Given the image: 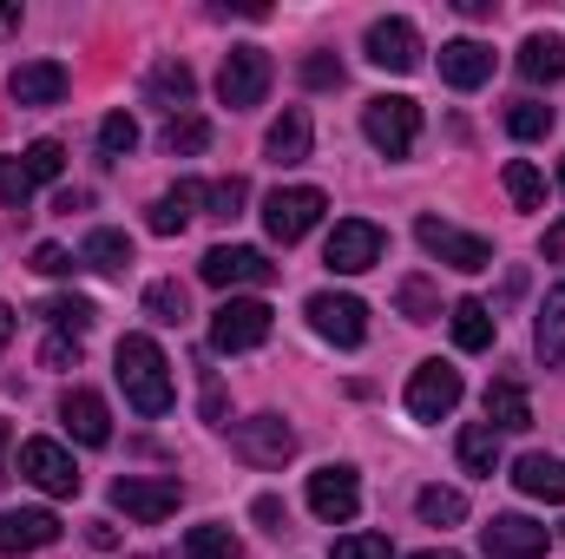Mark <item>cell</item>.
<instances>
[{
  "label": "cell",
  "mask_w": 565,
  "mask_h": 559,
  "mask_svg": "<svg viewBox=\"0 0 565 559\" xmlns=\"http://www.w3.org/2000/svg\"><path fill=\"white\" fill-rule=\"evenodd\" d=\"M113 362H119V389H126V402L139 415H164L171 409V362H164V349L151 336H126Z\"/></svg>",
  "instance_id": "1"
},
{
  "label": "cell",
  "mask_w": 565,
  "mask_h": 559,
  "mask_svg": "<svg viewBox=\"0 0 565 559\" xmlns=\"http://www.w3.org/2000/svg\"><path fill=\"white\" fill-rule=\"evenodd\" d=\"M362 139L375 145L382 158H408L415 139H422V106H415V99H402V93L369 99V106H362Z\"/></svg>",
  "instance_id": "2"
},
{
  "label": "cell",
  "mask_w": 565,
  "mask_h": 559,
  "mask_svg": "<svg viewBox=\"0 0 565 559\" xmlns=\"http://www.w3.org/2000/svg\"><path fill=\"white\" fill-rule=\"evenodd\" d=\"M322 211H329V198H322L316 184H277V191L264 198V231H270L277 244H302V238L322 224Z\"/></svg>",
  "instance_id": "3"
},
{
  "label": "cell",
  "mask_w": 565,
  "mask_h": 559,
  "mask_svg": "<svg viewBox=\"0 0 565 559\" xmlns=\"http://www.w3.org/2000/svg\"><path fill=\"white\" fill-rule=\"evenodd\" d=\"M270 80H277V66H270L264 46H231V53H224V73H217V99H224L231 113H250V106H264Z\"/></svg>",
  "instance_id": "4"
},
{
  "label": "cell",
  "mask_w": 565,
  "mask_h": 559,
  "mask_svg": "<svg viewBox=\"0 0 565 559\" xmlns=\"http://www.w3.org/2000/svg\"><path fill=\"white\" fill-rule=\"evenodd\" d=\"M270 303L264 296H231V303H217V316H211V349L217 356H244V349H257L264 336H270Z\"/></svg>",
  "instance_id": "5"
},
{
  "label": "cell",
  "mask_w": 565,
  "mask_h": 559,
  "mask_svg": "<svg viewBox=\"0 0 565 559\" xmlns=\"http://www.w3.org/2000/svg\"><path fill=\"white\" fill-rule=\"evenodd\" d=\"M309 329H316L322 342H335V349H362V336H369V303L349 296V289H316V296H309Z\"/></svg>",
  "instance_id": "6"
},
{
  "label": "cell",
  "mask_w": 565,
  "mask_h": 559,
  "mask_svg": "<svg viewBox=\"0 0 565 559\" xmlns=\"http://www.w3.org/2000/svg\"><path fill=\"white\" fill-rule=\"evenodd\" d=\"M178 500H184V487L171 481V474H119L113 481V507L126 514V520H139V527H158V520H171L178 514Z\"/></svg>",
  "instance_id": "7"
},
{
  "label": "cell",
  "mask_w": 565,
  "mask_h": 559,
  "mask_svg": "<svg viewBox=\"0 0 565 559\" xmlns=\"http://www.w3.org/2000/svg\"><path fill=\"white\" fill-rule=\"evenodd\" d=\"M382 251H388L382 224H369V218H342V224L329 231L322 264H329L335 277H362V271H375V264H382Z\"/></svg>",
  "instance_id": "8"
},
{
  "label": "cell",
  "mask_w": 565,
  "mask_h": 559,
  "mask_svg": "<svg viewBox=\"0 0 565 559\" xmlns=\"http://www.w3.org/2000/svg\"><path fill=\"white\" fill-rule=\"evenodd\" d=\"M198 277L211 283V289H264V283L277 277V264L264 251H250V244H211L204 264H198Z\"/></svg>",
  "instance_id": "9"
},
{
  "label": "cell",
  "mask_w": 565,
  "mask_h": 559,
  "mask_svg": "<svg viewBox=\"0 0 565 559\" xmlns=\"http://www.w3.org/2000/svg\"><path fill=\"white\" fill-rule=\"evenodd\" d=\"M415 238H422L427 257H440L447 271H493V244L473 238V231H454V224H440V218H422Z\"/></svg>",
  "instance_id": "10"
},
{
  "label": "cell",
  "mask_w": 565,
  "mask_h": 559,
  "mask_svg": "<svg viewBox=\"0 0 565 559\" xmlns=\"http://www.w3.org/2000/svg\"><path fill=\"white\" fill-rule=\"evenodd\" d=\"M231 447H237V461H250V467H282L289 454H296V428L282 415H250L231 428Z\"/></svg>",
  "instance_id": "11"
},
{
  "label": "cell",
  "mask_w": 565,
  "mask_h": 559,
  "mask_svg": "<svg viewBox=\"0 0 565 559\" xmlns=\"http://www.w3.org/2000/svg\"><path fill=\"white\" fill-rule=\"evenodd\" d=\"M20 474L40 494H53V500H73L79 494V467H73V454L60 441H20Z\"/></svg>",
  "instance_id": "12"
},
{
  "label": "cell",
  "mask_w": 565,
  "mask_h": 559,
  "mask_svg": "<svg viewBox=\"0 0 565 559\" xmlns=\"http://www.w3.org/2000/svg\"><path fill=\"white\" fill-rule=\"evenodd\" d=\"M480 547H487V559H546L553 534L526 514H493V527H480Z\"/></svg>",
  "instance_id": "13"
},
{
  "label": "cell",
  "mask_w": 565,
  "mask_h": 559,
  "mask_svg": "<svg viewBox=\"0 0 565 559\" xmlns=\"http://www.w3.org/2000/svg\"><path fill=\"white\" fill-rule=\"evenodd\" d=\"M362 46H369V60H375L382 73H415V66H422V33H415V20H402V13L375 20Z\"/></svg>",
  "instance_id": "14"
},
{
  "label": "cell",
  "mask_w": 565,
  "mask_h": 559,
  "mask_svg": "<svg viewBox=\"0 0 565 559\" xmlns=\"http://www.w3.org/2000/svg\"><path fill=\"white\" fill-rule=\"evenodd\" d=\"M309 514L329 520V527L355 520V514H362V481H355V467H322V474H309Z\"/></svg>",
  "instance_id": "15"
},
{
  "label": "cell",
  "mask_w": 565,
  "mask_h": 559,
  "mask_svg": "<svg viewBox=\"0 0 565 559\" xmlns=\"http://www.w3.org/2000/svg\"><path fill=\"white\" fill-rule=\"evenodd\" d=\"M460 409V369H447V362H422L415 369V382H408V415L415 421H440Z\"/></svg>",
  "instance_id": "16"
},
{
  "label": "cell",
  "mask_w": 565,
  "mask_h": 559,
  "mask_svg": "<svg viewBox=\"0 0 565 559\" xmlns=\"http://www.w3.org/2000/svg\"><path fill=\"white\" fill-rule=\"evenodd\" d=\"M66 66L60 60H20L13 66V80H7V93H13V106H60L66 99Z\"/></svg>",
  "instance_id": "17"
},
{
  "label": "cell",
  "mask_w": 565,
  "mask_h": 559,
  "mask_svg": "<svg viewBox=\"0 0 565 559\" xmlns=\"http://www.w3.org/2000/svg\"><path fill=\"white\" fill-rule=\"evenodd\" d=\"M60 421H66V434L86 441V447H106V441H113L106 395H93V389H66V395H60Z\"/></svg>",
  "instance_id": "18"
},
{
  "label": "cell",
  "mask_w": 565,
  "mask_h": 559,
  "mask_svg": "<svg viewBox=\"0 0 565 559\" xmlns=\"http://www.w3.org/2000/svg\"><path fill=\"white\" fill-rule=\"evenodd\" d=\"M53 540H60V520H53L46 507H20V514H0V559L40 553V547H53Z\"/></svg>",
  "instance_id": "19"
},
{
  "label": "cell",
  "mask_w": 565,
  "mask_h": 559,
  "mask_svg": "<svg viewBox=\"0 0 565 559\" xmlns=\"http://www.w3.org/2000/svg\"><path fill=\"white\" fill-rule=\"evenodd\" d=\"M440 80L460 86V93L487 86V80H493V46H480V40H447V46H440Z\"/></svg>",
  "instance_id": "20"
},
{
  "label": "cell",
  "mask_w": 565,
  "mask_h": 559,
  "mask_svg": "<svg viewBox=\"0 0 565 559\" xmlns=\"http://www.w3.org/2000/svg\"><path fill=\"white\" fill-rule=\"evenodd\" d=\"M513 487H520L526 500L565 507V461L559 454H520V461H513Z\"/></svg>",
  "instance_id": "21"
},
{
  "label": "cell",
  "mask_w": 565,
  "mask_h": 559,
  "mask_svg": "<svg viewBox=\"0 0 565 559\" xmlns=\"http://www.w3.org/2000/svg\"><path fill=\"white\" fill-rule=\"evenodd\" d=\"M204 191H211V184H198V178H178V184H171V191H164V198L151 204V218H145V224H151L158 238H178V231H184V224L198 218Z\"/></svg>",
  "instance_id": "22"
},
{
  "label": "cell",
  "mask_w": 565,
  "mask_h": 559,
  "mask_svg": "<svg viewBox=\"0 0 565 559\" xmlns=\"http://www.w3.org/2000/svg\"><path fill=\"white\" fill-rule=\"evenodd\" d=\"M191 93H198V80H191V66H184V60H158V66L145 73V99H151V106H164L171 119L191 106Z\"/></svg>",
  "instance_id": "23"
},
{
  "label": "cell",
  "mask_w": 565,
  "mask_h": 559,
  "mask_svg": "<svg viewBox=\"0 0 565 559\" xmlns=\"http://www.w3.org/2000/svg\"><path fill=\"white\" fill-rule=\"evenodd\" d=\"M79 264H86V271H99V277H126V271H132V238H126V231H113V224H99V231H86Z\"/></svg>",
  "instance_id": "24"
},
{
  "label": "cell",
  "mask_w": 565,
  "mask_h": 559,
  "mask_svg": "<svg viewBox=\"0 0 565 559\" xmlns=\"http://www.w3.org/2000/svg\"><path fill=\"white\" fill-rule=\"evenodd\" d=\"M487 428L493 434H520V428H533V395L520 389V382H487Z\"/></svg>",
  "instance_id": "25"
},
{
  "label": "cell",
  "mask_w": 565,
  "mask_h": 559,
  "mask_svg": "<svg viewBox=\"0 0 565 559\" xmlns=\"http://www.w3.org/2000/svg\"><path fill=\"white\" fill-rule=\"evenodd\" d=\"M447 323H454V342H460L467 356H480V349H493V309H487L480 296H460V303L447 309Z\"/></svg>",
  "instance_id": "26"
},
{
  "label": "cell",
  "mask_w": 565,
  "mask_h": 559,
  "mask_svg": "<svg viewBox=\"0 0 565 559\" xmlns=\"http://www.w3.org/2000/svg\"><path fill=\"white\" fill-rule=\"evenodd\" d=\"M520 73H526L533 86L565 80V40L559 33H526V46H520Z\"/></svg>",
  "instance_id": "27"
},
{
  "label": "cell",
  "mask_w": 565,
  "mask_h": 559,
  "mask_svg": "<svg viewBox=\"0 0 565 559\" xmlns=\"http://www.w3.org/2000/svg\"><path fill=\"white\" fill-rule=\"evenodd\" d=\"M264 158H277V165H302V158H309V113H302V106H289L277 126H270Z\"/></svg>",
  "instance_id": "28"
},
{
  "label": "cell",
  "mask_w": 565,
  "mask_h": 559,
  "mask_svg": "<svg viewBox=\"0 0 565 559\" xmlns=\"http://www.w3.org/2000/svg\"><path fill=\"white\" fill-rule=\"evenodd\" d=\"M454 454H460V467H467V474H493V467H500V434H493L487 421H473V428H460Z\"/></svg>",
  "instance_id": "29"
},
{
  "label": "cell",
  "mask_w": 565,
  "mask_h": 559,
  "mask_svg": "<svg viewBox=\"0 0 565 559\" xmlns=\"http://www.w3.org/2000/svg\"><path fill=\"white\" fill-rule=\"evenodd\" d=\"M40 316L53 323V336H73V342H79V336L93 329V316H99V309H93L86 296H46V303H40Z\"/></svg>",
  "instance_id": "30"
},
{
  "label": "cell",
  "mask_w": 565,
  "mask_h": 559,
  "mask_svg": "<svg viewBox=\"0 0 565 559\" xmlns=\"http://www.w3.org/2000/svg\"><path fill=\"white\" fill-rule=\"evenodd\" d=\"M533 349H540V362H565V283L553 289V296H546V309H540Z\"/></svg>",
  "instance_id": "31"
},
{
  "label": "cell",
  "mask_w": 565,
  "mask_h": 559,
  "mask_svg": "<svg viewBox=\"0 0 565 559\" xmlns=\"http://www.w3.org/2000/svg\"><path fill=\"white\" fill-rule=\"evenodd\" d=\"M415 507H422L427 527H460V520H467V494H460V487H422Z\"/></svg>",
  "instance_id": "32"
},
{
  "label": "cell",
  "mask_w": 565,
  "mask_h": 559,
  "mask_svg": "<svg viewBox=\"0 0 565 559\" xmlns=\"http://www.w3.org/2000/svg\"><path fill=\"white\" fill-rule=\"evenodd\" d=\"M145 316H151V323H171V329H178V323H184V316H191V296H184V283H151V289H145Z\"/></svg>",
  "instance_id": "33"
},
{
  "label": "cell",
  "mask_w": 565,
  "mask_h": 559,
  "mask_svg": "<svg viewBox=\"0 0 565 559\" xmlns=\"http://www.w3.org/2000/svg\"><path fill=\"white\" fill-rule=\"evenodd\" d=\"M204 145H211V119H198V113L164 119V151H171V158H191V151H204Z\"/></svg>",
  "instance_id": "34"
},
{
  "label": "cell",
  "mask_w": 565,
  "mask_h": 559,
  "mask_svg": "<svg viewBox=\"0 0 565 559\" xmlns=\"http://www.w3.org/2000/svg\"><path fill=\"white\" fill-rule=\"evenodd\" d=\"M507 198H513L520 211H540V204H546V178H540V165L513 158V165H507Z\"/></svg>",
  "instance_id": "35"
},
{
  "label": "cell",
  "mask_w": 565,
  "mask_h": 559,
  "mask_svg": "<svg viewBox=\"0 0 565 559\" xmlns=\"http://www.w3.org/2000/svg\"><path fill=\"white\" fill-rule=\"evenodd\" d=\"M20 165H26V178H33V184H53V178L66 171V145H60V139H33L26 151H20Z\"/></svg>",
  "instance_id": "36"
},
{
  "label": "cell",
  "mask_w": 565,
  "mask_h": 559,
  "mask_svg": "<svg viewBox=\"0 0 565 559\" xmlns=\"http://www.w3.org/2000/svg\"><path fill=\"white\" fill-rule=\"evenodd\" d=\"M507 133H513V139H546V133H553V106L513 99V106H507Z\"/></svg>",
  "instance_id": "37"
},
{
  "label": "cell",
  "mask_w": 565,
  "mask_h": 559,
  "mask_svg": "<svg viewBox=\"0 0 565 559\" xmlns=\"http://www.w3.org/2000/svg\"><path fill=\"white\" fill-rule=\"evenodd\" d=\"M184 559H237V534L231 527H191L184 534Z\"/></svg>",
  "instance_id": "38"
},
{
  "label": "cell",
  "mask_w": 565,
  "mask_h": 559,
  "mask_svg": "<svg viewBox=\"0 0 565 559\" xmlns=\"http://www.w3.org/2000/svg\"><path fill=\"white\" fill-rule=\"evenodd\" d=\"M132 145H139V119L132 113H106L99 119V151L106 158H132Z\"/></svg>",
  "instance_id": "39"
},
{
  "label": "cell",
  "mask_w": 565,
  "mask_h": 559,
  "mask_svg": "<svg viewBox=\"0 0 565 559\" xmlns=\"http://www.w3.org/2000/svg\"><path fill=\"white\" fill-rule=\"evenodd\" d=\"M395 303H402L408 323H434V316H440V296H434V283L427 277H408L402 289H395Z\"/></svg>",
  "instance_id": "40"
},
{
  "label": "cell",
  "mask_w": 565,
  "mask_h": 559,
  "mask_svg": "<svg viewBox=\"0 0 565 559\" xmlns=\"http://www.w3.org/2000/svg\"><path fill=\"white\" fill-rule=\"evenodd\" d=\"M0 198H7V211H26L33 204V178H26L20 158H0Z\"/></svg>",
  "instance_id": "41"
},
{
  "label": "cell",
  "mask_w": 565,
  "mask_h": 559,
  "mask_svg": "<svg viewBox=\"0 0 565 559\" xmlns=\"http://www.w3.org/2000/svg\"><path fill=\"white\" fill-rule=\"evenodd\" d=\"M335 559H388V534H349L335 540Z\"/></svg>",
  "instance_id": "42"
},
{
  "label": "cell",
  "mask_w": 565,
  "mask_h": 559,
  "mask_svg": "<svg viewBox=\"0 0 565 559\" xmlns=\"http://www.w3.org/2000/svg\"><path fill=\"white\" fill-rule=\"evenodd\" d=\"M302 86H342V60L335 53H309L302 60Z\"/></svg>",
  "instance_id": "43"
},
{
  "label": "cell",
  "mask_w": 565,
  "mask_h": 559,
  "mask_svg": "<svg viewBox=\"0 0 565 559\" xmlns=\"http://www.w3.org/2000/svg\"><path fill=\"white\" fill-rule=\"evenodd\" d=\"M204 198L217 204V218H237V211H244V198H250V184H244V178H224V184H211Z\"/></svg>",
  "instance_id": "44"
},
{
  "label": "cell",
  "mask_w": 565,
  "mask_h": 559,
  "mask_svg": "<svg viewBox=\"0 0 565 559\" xmlns=\"http://www.w3.org/2000/svg\"><path fill=\"white\" fill-rule=\"evenodd\" d=\"M73 264H79V257L60 251V244H40V251H33V271H40V277H73Z\"/></svg>",
  "instance_id": "45"
},
{
  "label": "cell",
  "mask_w": 565,
  "mask_h": 559,
  "mask_svg": "<svg viewBox=\"0 0 565 559\" xmlns=\"http://www.w3.org/2000/svg\"><path fill=\"white\" fill-rule=\"evenodd\" d=\"M250 514H257V527H264V534H282V527H289V514H282L277 494H257V507H250Z\"/></svg>",
  "instance_id": "46"
},
{
  "label": "cell",
  "mask_w": 565,
  "mask_h": 559,
  "mask_svg": "<svg viewBox=\"0 0 565 559\" xmlns=\"http://www.w3.org/2000/svg\"><path fill=\"white\" fill-rule=\"evenodd\" d=\"M46 369H79V342L73 336H53L46 342Z\"/></svg>",
  "instance_id": "47"
},
{
  "label": "cell",
  "mask_w": 565,
  "mask_h": 559,
  "mask_svg": "<svg viewBox=\"0 0 565 559\" xmlns=\"http://www.w3.org/2000/svg\"><path fill=\"white\" fill-rule=\"evenodd\" d=\"M546 264H565V218L546 224Z\"/></svg>",
  "instance_id": "48"
},
{
  "label": "cell",
  "mask_w": 565,
  "mask_h": 559,
  "mask_svg": "<svg viewBox=\"0 0 565 559\" xmlns=\"http://www.w3.org/2000/svg\"><path fill=\"white\" fill-rule=\"evenodd\" d=\"M0 33H20V7H7V0H0Z\"/></svg>",
  "instance_id": "49"
},
{
  "label": "cell",
  "mask_w": 565,
  "mask_h": 559,
  "mask_svg": "<svg viewBox=\"0 0 565 559\" xmlns=\"http://www.w3.org/2000/svg\"><path fill=\"white\" fill-rule=\"evenodd\" d=\"M7 342H13V309L0 303V349H7Z\"/></svg>",
  "instance_id": "50"
},
{
  "label": "cell",
  "mask_w": 565,
  "mask_h": 559,
  "mask_svg": "<svg viewBox=\"0 0 565 559\" xmlns=\"http://www.w3.org/2000/svg\"><path fill=\"white\" fill-rule=\"evenodd\" d=\"M415 559H460V553H447V547H434V553H415Z\"/></svg>",
  "instance_id": "51"
},
{
  "label": "cell",
  "mask_w": 565,
  "mask_h": 559,
  "mask_svg": "<svg viewBox=\"0 0 565 559\" xmlns=\"http://www.w3.org/2000/svg\"><path fill=\"white\" fill-rule=\"evenodd\" d=\"M0 447H7V421H0Z\"/></svg>",
  "instance_id": "52"
},
{
  "label": "cell",
  "mask_w": 565,
  "mask_h": 559,
  "mask_svg": "<svg viewBox=\"0 0 565 559\" xmlns=\"http://www.w3.org/2000/svg\"><path fill=\"white\" fill-rule=\"evenodd\" d=\"M559 184H565V165H559Z\"/></svg>",
  "instance_id": "53"
}]
</instances>
